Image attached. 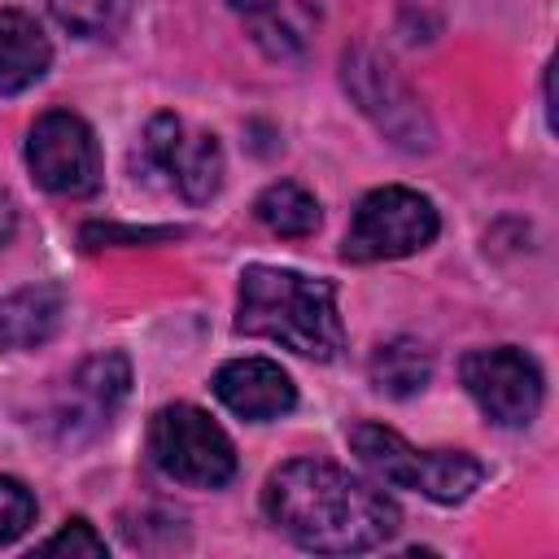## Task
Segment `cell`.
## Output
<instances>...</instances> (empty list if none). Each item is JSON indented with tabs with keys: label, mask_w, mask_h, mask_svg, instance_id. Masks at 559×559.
<instances>
[{
	"label": "cell",
	"mask_w": 559,
	"mask_h": 559,
	"mask_svg": "<svg viewBox=\"0 0 559 559\" xmlns=\"http://www.w3.org/2000/svg\"><path fill=\"white\" fill-rule=\"evenodd\" d=\"M39 555H87V559H100L105 555V542H100V533L83 515H74L48 542H39Z\"/></svg>",
	"instance_id": "obj_19"
},
{
	"label": "cell",
	"mask_w": 559,
	"mask_h": 559,
	"mask_svg": "<svg viewBox=\"0 0 559 559\" xmlns=\"http://www.w3.org/2000/svg\"><path fill=\"white\" fill-rule=\"evenodd\" d=\"M52 66V44L44 26L22 9H0V96L35 87Z\"/></svg>",
	"instance_id": "obj_14"
},
{
	"label": "cell",
	"mask_w": 559,
	"mask_h": 559,
	"mask_svg": "<svg viewBox=\"0 0 559 559\" xmlns=\"http://www.w3.org/2000/svg\"><path fill=\"white\" fill-rule=\"evenodd\" d=\"M179 236V227H100V223H87L83 227V245L87 249H100V245H148V240H170Z\"/></svg>",
	"instance_id": "obj_20"
},
{
	"label": "cell",
	"mask_w": 559,
	"mask_h": 559,
	"mask_svg": "<svg viewBox=\"0 0 559 559\" xmlns=\"http://www.w3.org/2000/svg\"><path fill=\"white\" fill-rule=\"evenodd\" d=\"M227 9L245 22L249 39L275 61L306 52L310 31L319 22L314 0H227Z\"/></svg>",
	"instance_id": "obj_13"
},
{
	"label": "cell",
	"mask_w": 559,
	"mask_h": 559,
	"mask_svg": "<svg viewBox=\"0 0 559 559\" xmlns=\"http://www.w3.org/2000/svg\"><path fill=\"white\" fill-rule=\"evenodd\" d=\"M236 332L280 341L284 349L328 362L345 349V323L336 310V284L319 275H301L288 266H245Z\"/></svg>",
	"instance_id": "obj_2"
},
{
	"label": "cell",
	"mask_w": 559,
	"mask_h": 559,
	"mask_svg": "<svg viewBox=\"0 0 559 559\" xmlns=\"http://www.w3.org/2000/svg\"><path fill=\"white\" fill-rule=\"evenodd\" d=\"M26 166L52 197H92L100 188V148L70 109H44L26 131Z\"/></svg>",
	"instance_id": "obj_7"
},
{
	"label": "cell",
	"mask_w": 559,
	"mask_h": 559,
	"mask_svg": "<svg viewBox=\"0 0 559 559\" xmlns=\"http://www.w3.org/2000/svg\"><path fill=\"white\" fill-rule=\"evenodd\" d=\"M127 389H131V362L118 349L83 358L79 371L70 376V393H66V406H61L66 437H87V432L105 428L114 419V411L122 406Z\"/></svg>",
	"instance_id": "obj_11"
},
{
	"label": "cell",
	"mask_w": 559,
	"mask_h": 559,
	"mask_svg": "<svg viewBox=\"0 0 559 559\" xmlns=\"http://www.w3.org/2000/svg\"><path fill=\"white\" fill-rule=\"evenodd\" d=\"M148 459L188 489H223L236 476L231 437L192 402H170L148 419Z\"/></svg>",
	"instance_id": "obj_4"
},
{
	"label": "cell",
	"mask_w": 559,
	"mask_h": 559,
	"mask_svg": "<svg viewBox=\"0 0 559 559\" xmlns=\"http://www.w3.org/2000/svg\"><path fill=\"white\" fill-rule=\"evenodd\" d=\"M437 205L402 183L371 188L349 218L341 258L345 262H389V258H411L437 240Z\"/></svg>",
	"instance_id": "obj_5"
},
{
	"label": "cell",
	"mask_w": 559,
	"mask_h": 559,
	"mask_svg": "<svg viewBox=\"0 0 559 559\" xmlns=\"http://www.w3.org/2000/svg\"><path fill=\"white\" fill-rule=\"evenodd\" d=\"M262 515L301 550L319 555L376 550L402 524L397 502L380 485L328 459L280 463L262 485Z\"/></svg>",
	"instance_id": "obj_1"
},
{
	"label": "cell",
	"mask_w": 559,
	"mask_h": 559,
	"mask_svg": "<svg viewBox=\"0 0 559 559\" xmlns=\"http://www.w3.org/2000/svg\"><path fill=\"white\" fill-rule=\"evenodd\" d=\"M341 79H345V92L358 100V109L397 144V148H411V153H428L437 131H432V118L428 109L419 105V96L397 79V70L371 52V48H349L341 57Z\"/></svg>",
	"instance_id": "obj_6"
},
{
	"label": "cell",
	"mask_w": 559,
	"mask_h": 559,
	"mask_svg": "<svg viewBox=\"0 0 559 559\" xmlns=\"http://www.w3.org/2000/svg\"><path fill=\"white\" fill-rule=\"evenodd\" d=\"M48 13L79 39H92L109 26L114 17V0H48Z\"/></svg>",
	"instance_id": "obj_18"
},
{
	"label": "cell",
	"mask_w": 559,
	"mask_h": 559,
	"mask_svg": "<svg viewBox=\"0 0 559 559\" xmlns=\"http://www.w3.org/2000/svg\"><path fill=\"white\" fill-rule=\"evenodd\" d=\"M253 214H258V223H262L266 231L288 236V240L310 236V231L319 227V218H323V214H319V201H314L301 183H293V179H280V183L262 188L258 201H253Z\"/></svg>",
	"instance_id": "obj_16"
},
{
	"label": "cell",
	"mask_w": 559,
	"mask_h": 559,
	"mask_svg": "<svg viewBox=\"0 0 559 559\" xmlns=\"http://www.w3.org/2000/svg\"><path fill=\"white\" fill-rule=\"evenodd\" d=\"M349 450L358 463L380 480L397 489H415L432 502H463L480 480L485 467L467 450H415L402 432L384 424H354L349 428Z\"/></svg>",
	"instance_id": "obj_3"
},
{
	"label": "cell",
	"mask_w": 559,
	"mask_h": 559,
	"mask_svg": "<svg viewBox=\"0 0 559 559\" xmlns=\"http://www.w3.org/2000/svg\"><path fill=\"white\" fill-rule=\"evenodd\" d=\"M140 162L144 170L166 175L183 201L205 205L218 188H223V148L210 131H188L175 114H157L144 127L140 140Z\"/></svg>",
	"instance_id": "obj_9"
},
{
	"label": "cell",
	"mask_w": 559,
	"mask_h": 559,
	"mask_svg": "<svg viewBox=\"0 0 559 559\" xmlns=\"http://www.w3.org/2000/svg\"><path fill=\"white\" fill-rule=\"evenodd\" d=\"M214 397L231 415H240L249 424H266L297 406V384L271 358H231L214 371Z\"/></svg>",
	"instance_id": "obj_10"
},
{
	"label": "cell",
	"mask_w": 559,
	"mask_h": 559,
	"mask_svg": "<svg viewBox=\"0 0 559 559\" xmlns=\"http://www.w3.org/2000/svg\"><path fill=\"white\" fill-rule=\"evenodd\" d=\"M66 288L61 284H26L0 297V349L22 354L48 345L66 323Z\"/></svg>",
	"instance_id": "obj_12"
},
{
	"label": "cell",
	"mask_w": 559,
	"mask_h": 559,
	"mask_svg": "<svg viewBox=\"0 0 559 559\" xmlns=\"http://www.w3.org/2000/svg\"><path fill=\"white\" fill-rule=\"evenodd\" d=\"M13 227H17V210H13V197L0 192V249L13 240Z\"/></svg>",
	"instance_id": "obj_21"
},
{
	"label": "cell",
	"mask_w": 559,
	"mask_h": 559,
	"mask_svg": "<svg viewBox=\"0 0 559 559\" xmlns=\"http://www.w3.org/2000/svg\"><path fill=\"white\" fill-rule=\"evenodd\" d=\"M367 376L384 397H415L432 380V349L415 336H393L371 354Z\"/></svg>",
	"instance_id": "obj_15"
},
{
	"label": "cell",
	"mask_w": 559,
	"mask_h": 559,
	"mask_svg": "<svg viewBox=\"0 0 559 559\" xmlns=\"http://www.w3.org/2000/svg\"><path fill=\"white\" fill-rule=\"evenodd\" d=\"M459 376L472 402L480 406V415L498 428H524L542 411V393H546L542 367L515 345H489L463 354Z\"/></svg>",
	"instance_id": "obj_8"
},
{
	"label": "cell",
	"mask_w": 559,
	"mask_h": 559,
	"mask_svg": "<svg viewBox=\"0 0 559 559\" xmlns=\"http://www.w3.org/2000/svg\"><path fill=\"white\" fill-rule=\"evenodd\" d=\"M35 524V493L17 476H0V546L17 542Z\"/></svg>",
	"instance_id": "obj_17"
}]
</instances>
